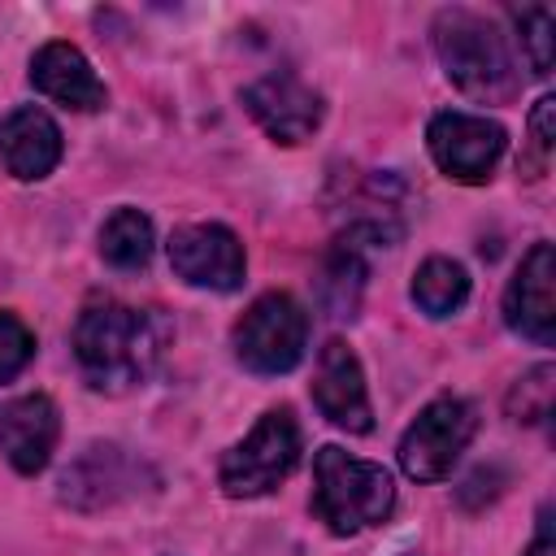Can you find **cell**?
Instances as JSON below:
<instances>
[{
	"label": "cell",
	"instance_id": "cell-1",
	"mask_svg": "<svg viewBox=\"0 0 556 556\" xmlns=\"http://www.w3.org/2000/svg\"><path fill=\"white\" fill-rule=\"evenodd\" d=\"M169 326L152 308H135L122 300H91L74 321V356L83 378L96 391L122 395L152 378L165 352Z\"/></svg>",
	"mask_w": 556,
	"mask_h": 556
},
{
	"label": "cell",
	"instance_id": "cell-2",
	"mask_svg": "<svg viewBox=\"0 0 556 556\" xmlns=\"http://www.w3.org/2000/svg\"><path fill=\"white\" fill-rule=\"evenodd\" d=\"M434 56L456 91L478 104H508L521 91V74L504 30L473 9H443L430 26Z\"/></svg>",
	"mask_w": 556,
	"mask_h": 556
},
{
	"label": "cell",
	"instance_id": "cell-3",
	"mask_svg": "<svg viewBox=\"0 0 556 556\" xmlns=\"http://www.w3.org/2000/svg\"><path fill=\"white\" fill-rule=\"evenodd\" d=\"M395 508V482L378 460H361L334 443L317 447L313 456V513L326 521L330 534L348 539L378 521H387Z\"/></svg>",
	"mask_w": 556,
	"mask_h": 556
},
{
	"label": "cell",
	"instance_id": "cell-4",
	"mask_svg": "<svg viewBox=\"0 0 556 556\" xmlns=\"http://www.w3.org/2000/svg\"><path fill=\"white\" fill-rule=\"evenodd\" d=\"M295 465H300V426L291 408H269L222 456L217 482L230 500H256V495H269Z\"/></svg>",
	"mask_w": 556,
	"mask_h": 556
},
{
	"label": "cell",
	"instance_id": "cell-5",
	"mask_svg": "<svg viewBox=\"0 0 556 556\" xmlns=\"http://www.w3.org/2000/svg\"><path fill=\"white\" fill-rule=\"evenodd\" d=\"M235 356L252 374H287L308 348V313L287 291H265L235 321Z\"/></svg>",
	"mask_w": 556,
	"mask_h": 556
},
{
	"label": "cell",
	"instance_id": "cell-6",
	"mask_svg": "<svg viewBox=\"0 0 556 556\" xmlns=\"http://www.w3.org/2000/svg\"><path fill=\"white\" fill-rule=\"evenodd\" d=\"M478 434V408L460 395L430 400L400 439V469L413 482H439L452 473L469 439Z\"/></svg>",
	"mask_w": 556,
	"mask_h": 556
},
{
	"label": "cell",
	"instance_id": "cell-7",
	"mask_svg": "<svg viewBox=\"0 0 556 556\" xmlns=\"http://www.w3.org/2000/svg\"><path fill=\"white\" fill-rule=\"evenodd\" d=\"M426 148L434 156V165L456 178V182H486L491 169L500 165L508 135L500 122L482 117V113H460V109H443L430 117L426 126Z\"/></svg>",
	"mask_w": 556,
	"mask_h": 556
},
{
	"label": "cell",
	"instance_id": "cell-8",
	"mask_svg": "<svg viewBox=\"0 0 556 556\" xmlns=\"http://www.w3.org/2000/svg\"><path fill=\"white\" fill-rule=\"evenodd\" d=\"M174 274L187 287H204V291H239L243 287V243L230 226L222 222H191L178 226L165 243Z\"/></svg>",
	"mask_w": 556,
	"mask_h": 556
},
{
	"label": "cell",
	"instance_id": "cell-9",
	"mask_svg": "<svg viewBox=\"0 0 556 556\" xmlns=\"http://www.w3.org/2000/svg\"><path fill=\"white\" fill-rule=\"evenodd\" d=\"M143 460H135L126 447L117 443H91L65 473H61V504L78 508V513H96L109 504H122L130 495H139L143 482Z\"/></svg>",
	"mask_w": 556,
	"mask_h": 556
},
{
	"label": "cell",
	"instance_id": "cell-10",
	"mask_svg": "<svg viewBox=\"0 0 556 556\" xmlns=\"http://www.w3.org/2000/svg\"><path fill=\"white\" fill-rule=\"evenodd\" d=\"M243 109L252 113V122L274 143H304L321 126V113H326L321 96L308 83H300L295 74H287V70L248 83L243 87Z\"/></svg>",
	"mask_w": 556,
	"mask_h": 556
},
{
	"label": "cell",
	"instance_id": "cell-11",
	"mask_svg": "<svg viewBox=\"0 0 556 556\" xmlns=\"http://www.w3.org/2000/svg\"><path fill=\"white\" fill-rule=\"evenodd\" d=\"M552 282H556V252H552V243H534L521 256L513 282L504 291V321H508V330L530 339V343H539V348H552V339H556Z\"/></svg>",
	"mask_w": 556,
	"mask_h": 556
},
{
	"label": "cell",
	"instance_id": "cell-12",
	"mask_svg": "<svg viewBox=\"0 0 556 556\" xmlns=\"http://www.w3.org/2000/svg\"><path fill=\"white\" fill-rule=\"evenodd\" d=\"M313 404L321 408V417L348 434H369L374 430V408H369V391H365V369L356 361V352L343 339H330L317 356V374H313Z\"/></svg>",
	"mask_w": 556,
	"mask_h": 556
},
{
	"label": "cell",
	"instance_id": "cell-13",
	"mask_svg": "<svg viewBox=\"0 0 556 556\" xmlns=\"http://www.w3.org/2000/svg\"><path fill=\"white\" fill-rule=\"evenodd\" d=\"M56 439H61V413L43 391L0 404V456L17 473H39L52 460Z\"/></svg>",
	"mask_w": 556,
	"mask_h": 556
},
{
	"label": "cell",
	"instance_id": "cell-14",
	"mask_svg": "<svg viewBox=\"0 0 556 556\" xmlns=\"http://www.w3.org/2000/svg\"><path fill=\"white\" fill-rule=\"evenodd\" d=\"M30 87L39 96H48L52 104L74 109V113H96L109 100V91H104L100 74L91 70V61L65 39H52L30 56Z\"/></svg>",
	"mask_w": 556,
	"mask_h": 556
},
{
	"label": "cell",
	"instance_id": "cell-15",
	"mask_svg": "<svg viewBox=\"0 0 556 556\" xmlns=\"http://www.w3.org/2000/svg\"><path fill=\"white\" fill-rule=\"evenodd\" d=\"M0 161L22 182L48 178L61 165V126L35 104L13 109L0 122Z\"/></svg>",
	"mask_w": 556,
	"mask_h": 556
},
{
	"label": "cell",
	"instance_id": "cell-16",
	"mask_svg": "<svg viewBox=\"0 0 556 556\" xmlns=\"http://www.w3.org/2000/svg\"><path fill=\"white\" fill-rule=\"evenodd\" d=\"M152 243H156V235H152L148 213H139L130 204L113 208L100 226V256L113 269H143L152 261Z\"/></svg>",
	"mask_w": 556,
	"mask_h": 556
},
{
	"label": "cell",
	"instance_id": "cell-17",
	"mask_svg": "<svg viewBox=\"0 0 556 556\" xmlns=\"http://www.w3.org/2000/svg\"><path fill=\"white\" fill-rule=\"evenodd\" d=\"M469 300V274L452 256H430L413 274V304L426 317H452Z\"/></svg>",
	"mask_w": 556,
	"mask_h": 556
},
{
	"label": "cell",
	"instance_id": "cell-18",
	"mask_svg": "<svg viewBox=\"0 0 556 556\" xmlns=\"http://www.w3.org/2000/svg\"><path fill=\"white\" fill-rule=\"evenodd\" d=\"M513 22H517V39H521V52H526V61H530V74H539V78H547L552 74V9L547 4H526V9H517L513 13Z\"/></svg>",
	"mask_w": 556,
	"mask_h": 556
},
{
	"label": "cell",
	"instance_id": "cell-19",
	"mask_svg": "<svg viewBox=\"0 0 556 556\" xmlns=\"http://www.w3.org/2000/svg\"><path fill=\"white\" fill-rule=\"evenodd\" d=\"M552 378H556L552 365H534L530 374H521L517 387L508 391V413L517 421H543L552 413Z\"/></svg>",
	"mask_w": 556,
	"mask_h": 556
},
{
	"label": "cell",
	"instance_id": "cell-20",
	"mask_svg": "<svg viewBox=\"0 0 556 556\" xmlns=\"http://www.w3.org/2000/svg\"><path fill=\"white\" fill-rule=\"evenodd\" d=\"M35 356V334L26 330L22 317L13 313H0V382L17 378Z\"/></svg>",
	"mask_w": 556,
	"mask_h": 556
},
{
	"label": "cell",
	"instance_id": "cell-21",
	"mask_svg": "<svg viewBox=\"0 0 556 556\" xmlns=\"http://www.w3.org/2000/svg\"><path fill=\"white\" fill-rule=\"evenodd\" d=\"M552 117H556V100L543 96L530 113V156H526V178H539L547 169V156H552Z\"/></svg>",
	"mask_w": 556,
	"mask_h": 556
},
{
	"label": "cell",
	"instance_id": "cell-22",
	"mask_svg": "<svg viewBox=\"0 0 556 556\" xmlns=\"http://www.w3.org/2000/svg\"><path fill=\"white\" fill-rule=\"evenodd\" d=\"M526 556H556V539H552V513H547V508L539 513V534H534V543L526 547Z\"/></svg>",
	"mask_w": 556,
	"mask_h": 556
}]
</instances>
